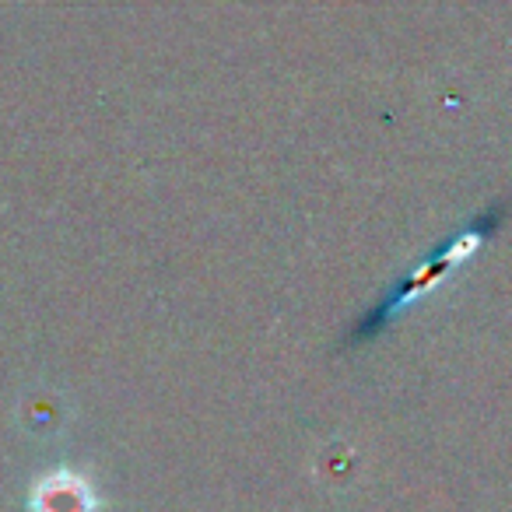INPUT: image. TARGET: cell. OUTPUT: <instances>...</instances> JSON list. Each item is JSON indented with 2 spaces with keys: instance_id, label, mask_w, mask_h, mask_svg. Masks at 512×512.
Instances as JSON below:
<instances>
[{
  "instance_id": "cell-1",
  "label": "cell",
  "mask_w": 512,
  "mask_h": 512,
  "mask_svg": "<svg viewBox=\"0 0 512 512\" xmlns=\"http://www.w3.org/2000/svg\"><path fill=\"white\" fill-rule=\"evenodd\" d=\"M36 512H88L85 488L78 481H50L39 491Z\"/></svg>"
}]
</instances>
